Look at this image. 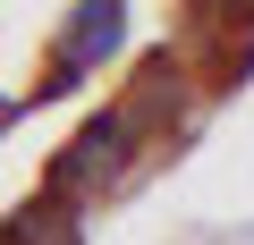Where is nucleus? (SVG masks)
<instances>
[{
  "label": "nucleus",
  "instance_id": "f03ea898",
  "mask_svg": "<svg viewBox=\"0 0 254 245\" xmlns=\"http://www.w3.org/2000/svg\"><path fill=\"white\" fill-rule=\"evenodd\" d=\"M119 110L136 118V136L161 152V144L195 136V118L212 110V85H203V68L187 59V43H170V51H153V59H136V68H127Z\"/></svg>",
  "mask_w": 254,
  "mask_h": 245
},
{
  "label": "nucleus",
  "instance_id": "20e7f679",
  "mask_svg": "<svg viewBox=\"0 0 254 245\" xmlns=\"http://www.w3.org/2000/svg\"><path fill=\"white\" fill-rule=\"evenodd\" d=\"M0 245H85V203H68V195H26L9 220H0Z\"/></svg>",
  "mask_w": 254,
  "mask_h": 245
},
{
  "label": "nucleus",
  "instance_id": "f257e3e1",
  "mask_svg": "<svg viewBox=\"0 0 254 245\" xmlns=\"http://www.w3.org/2000/svg\"><path fill=\"white\" fill-rule=\"evenodd\" d=\"M144 152H153V144L136 136V118H127L119 101H102V110H85V127H76V136H68V144L51 152V169H43V186L93 211V203H110V195H119L127 178L144 169Z\"/></svg>",
  "mask_w": 254,
  "mask_h": 245
},
{
  "label": "nucleus",
  "instance_id": "7ed1b4c3",
  "mask_svg": "<svg viewBox=\"0 0 254 245\" xmlns=\"http://www.w3.org/2000/svg\"><path fill=\"white\" fill-rule=\"evenodd\" d=\"M127 34H136V0H76V9L60 17L51 68L34 76V93H26V101H68L76 85H93V76L127 51Z\"/></svg>",
  "mask_w": 254,
  "mask_h": 245
}]
</instances>
